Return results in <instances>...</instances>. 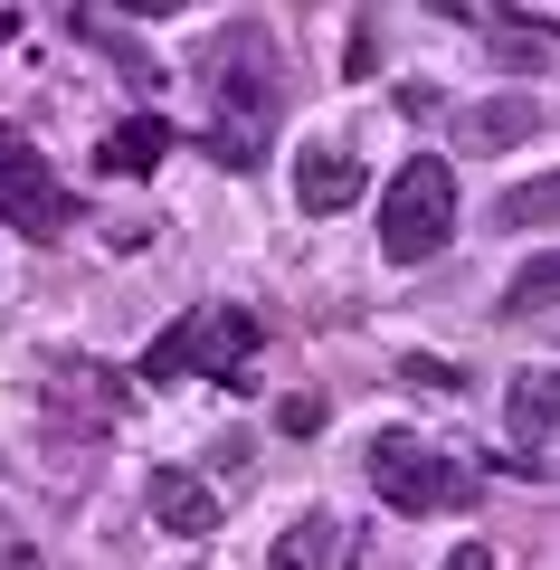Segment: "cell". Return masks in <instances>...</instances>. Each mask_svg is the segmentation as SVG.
I'll use <instances>...</instances> for the list:
<instances>
[{
    "label": "cell",
    "mask_w": 560,
    "mask_h": 570,
    "mask_svg": "<svg viewBox=\"0 0 560 570\" xmlns=\"http://www.w3.org/2000/svg\"><path fill=\"white\" fill-rule=\"evenodd\" d=\"M446 238H456V163L446 153H409L390 200H381V257L428 266V257H446Z\"/></svg>",
    "instance_id": "6da1fadb"
},
{
    "label": "cell",
    "mask_w": 560,
    "mask_h": 570,
    "mask_svg": "<svg viewBox=\"0 0 560 570\" xmlns=\"http://www.w3.org/2000/svg\"><path fill=\"white\" fill-rule=\"evenodd\" d=\"M247 352H257V314L247 305H200L143 352V381H228V371H247Z\"/></svg>",
    "instance_id": "7a4b0ae2"
},
{
    "label": "cell",
    "mask_w": 560,
    "mask_h": 570,
    "mask_svg": "<svg viewBox=\"0 0 560 570\" xmlns=\"http://www.w3.org/2000/svg\"><path fill=\"white\" fill-rule=\"evenodd\" d=\"M371 494H381L390 513H456L465 494H475V475H465L456 456L419 448V438H381V448H371Z\"/></svg>",
    "instance_id": "3957f363"
},
{
    "label": "cell",
    "mask_w": 560,
    "mask_h": 570,
    "mask_svg": "<svg viewBox=\"0 0 560 570\" xmlns=\"http://www.w3.org/2000/svg\"><path fill=\"white\" fill-rule=\"evenodd\" d=\"M0 219L20 228V238H58V228L77 219V200L58 190L48 153L20 134V124H0Z\"/></svg>",
    "instance_id": "277c9868"
},
{
    "label": "cell",
    "mask_w": 560,
    "mask_h": 570,
    "mask_svg": "<svg viewBox=\"0 0 560 570\" xmlns=\"http://www.w3.org/2000/svg\"><path fill=\"white\" fill-rule=\"evenodd\" d=\"M266 115H276V77H266V67H228V77H219V134H209V153H219L228 171H247V163H257Z\"/></svg>",
    "instance_id": "5b68a950"
},
{
    "label": "cell",
    "mask_w": 560,
    "mask_h": 570,
    "mask_svg": "<svg viewBox=\"0 0 560 570\" xmlns=\"http://www.w3.org/2000/svg\"><path fill=\"white\" fill-rule=\"evenodd\" d=\"M295 200L314 209V219L352 209L361 200V153H352V142H314V153H295Z\"/></svg>",
    "instance_id": "8992f818"
},
{
    "label": "cell",
    "mask_w": 560,
    "mask_h": 570,
    "mask_svg": "<svg viewBox=\"0 0 560 570\" xmlns=\"http://www.w3.org/2000/svg\"><path fill=\"white\" fill-rule=\"evenodd\" d=\"M153 523H161V532H190V542L219 532V485L190 475V466H161V475H153Z\"/></svg>",
    "instance_id": "52a82bcc"
},
{
    "label": "cell",
    "mask_w": 560,
    "mask_h": 570,
    "mask_svg": "<svg viewBox=\"0 0 560 570\" xmlns=\"http://www.w3.org/2000/svg\"><path fill=\"white\" fill-rule=\"evenodd\" d=\"M541 134V105L532 96H484L465 105V153H513V142Z\"/></svg>",
    "instance_id": "ba28073f"
},
{
    "label": "cell",
    "mask_w": 560,
    "mask_h": 570,
    "mask_svg": "<svg viewBox=\"0 0 560 570\" xmlns=\"http://www.w3.org/2000/svg\"><path fill=\"white\" fill-rule=\"evenodd\" d=\"M503 419H513V466H541V438H551V419H560L551 371H522L513 400H503Z\"/></svg>",
    "instance_id": "9c48e42d"
},
{
    "label": "cell",
    "mask_w": 560,
    "mask_h": 570,
    "mask_svg": "<svg viewBox=\"0 0 560 570\" xmlns=\"http://www.w3.org/2000/svg\"><path fill=\"white\" fill-rule=\"evenodd\" d=\"M48 400L58 409H77V419H115L124 409V371H105V362H58V381H48Z\"/></svg>",
    "instance_id": "30bf717a"
},
{
    "label": "cell",
    "mask_w": 560,
    "mask_h": 570,
    "mask_svg": "<svg viewBox=\"0 0 560 570\" xmlns=\"http://www.w3.org/2000/svg\"><path fill=\"white\" fill-rule=\"evenodd\" d=\"M161 153H171V124H161V115H134V124H115V134H105V153H96V163L115 171V181H143V171H153Z\"/></svg>",
    "instance_id": "8fae6325"
},
{
    "label": "cell",
    "mask_w": 560,
    "mask_h": 570,
    "mask_svg": "<svg viewBox=\"0 0 560 570\" xmlns=\"http://www.w3.org/2000/svg\"><path fill=\"white\" fill-rule=\"evenodd\" d=\"M342 561V523L333 513H295V523L276 532V561L266 570H333Z\"/></svg>",
    "instance_id": "7c38bea8"
},
{
    "label": "cell",
    "mask_w": 560,
    "mask_h": 570,
    "mask_svg": "<svg viewBox=\"0 0 560 570\" xmlns=\"http://www.w3.org/2000/svg\"><path fill=\"white\" fill-rule=\"evenodd\" d=\"M560 305V247H541L513 285H503V314H551Z\"/></svg>",
    "instance_id": "4fadbf2b"
},
{
    "label": "cell",
    "mask_w": 560,
    "mask_h": 570,
    "mask_svg": "<svg viewBox=\"0 0 560 570\" xmlns=\"http://www.w3.org/2000/svg\"><path fill=\"white\" fill-rule=\"evenodd\" d=\"M503 228H560V171H541V181H522V190H503V209H494Z\"/></svg>",
    "instance_id": "5bb4252c"
},
{
    "label": "cell",
    "mask_w": 560,
    "mask_h": 570,
    "mask_svg": "<svg viewBox=\"0 0 560 570\" xmlns=\"http://www.w3.org/2000/svg\"><path fill=\"white\" fill-rule=\"evenodd\" d=\"M400 381L409 390H456V371H446L438 352H400Z\"/></svg>",
    "instance_id": "9a60e30c"
},
{
    "label": "cell",
    "mask_w": 560,
    "mask_h": 570,
    "mask_svg": "<svg viewBox=\"0 0 560 570\" xmlns=\"http://www.w3.org/2000/svg\"><path fill=\"white\" fill-rule=\"evenodd\" d=\"M276 428H285V438H314V428H323V400H314V390H295V400H276Z\"/></svg>",
    "instance_id": "2e32d148"
},
{
    "label": "cell",
    "mask_w": 560,
    "mask_h": 570,
    "mask_svg": "<svg viewBox=\"0 0 560 570\" xmlns=\"http://www.w3.org/2000/svg\"><path fill=\"white\" fill-rule=\"evenodd\" d=\"M438 570H494V551H484V542H465V551H446Z\"/></svg>",
    "instance_id": "e0dca14e"
},
{
    "label": "cell",
    "mask_w": 560,
    "mask_h": 570,
    "mask_svg": "<svg viewBox=\"0 0 560 570\" xmlns=\"http://www.w3.org/2000/svg\"><path fill=\"white\" fill-rule=\"evenodd\" d=\"M551 400H560V371H551Z\"/></svg>",
    "instance_id": "ac0fdd59"
}]
</instances>
